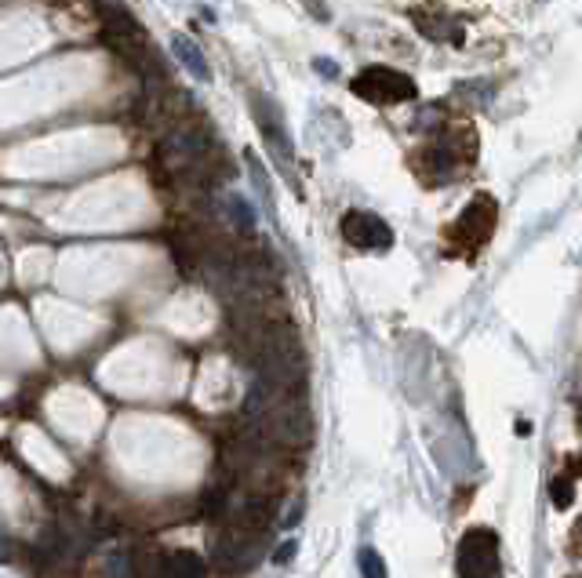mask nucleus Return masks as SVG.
I'll use <instances>...</instances> for the list:
<instances>
[{
	"instance_id": "obj_6",
	"label": "nucleus",
	"mask_w": 582,
	"mask_h": 578,
	"mask_svg": "<svg viewBox=\"0 0 582 578\" xmlns=\"http://www.w3.org/2000/svg\"><path fill=\"white\" fill-rule=\"evenodd\" d=\"M171 55H175V59H179L182 66H186V70H190L197 80H211L208 59H204V51L197 48V44H193L190 37H182V33H175V37H171Z\"/></svg>"
},
{
	"instance_id": "obj_2",
	"label": "nucleus",
	"mask_w": 582,
	"mask_h": 578,
	"mask_svg": "<svg viewBox=\"0 0 582 578\" xmlns=\"http://www.w3.org/2000/svg\"><path fill=\"white\" fill-rule=\"evenodd\" d=\"M459 578H499V539L488 528H470L455 549Z\"/></svg>"
},
{
	"instance_id": "obj_14",
	"label": "nucleus",
	"mask_w": 582,
	"mask_h": 578,
	"mask_svg": "<svg viewBox=\"0 0 582 578\" xmlns=\"http://www.w3.org/2000/svg\"><path fill=\"white\" fill-rule=\"evenodd\" d=\"M313 66H317V73H324V77H335V73H339V70L332 66V62H324V59H317Z\"/></svg>"
},
{
	"instance_id": "obj_1",
	"label": "nucleus",
	"mask_w": 582,
	"mask_h": 578,
	"mask_svg": "<svg viewBox=\"0 0 582 578\" xmlns=\"http://www.w3.org/2000/svg\"><path fill=\"white\" fill-rule=\"evenodd\" d=\"M495 222H499V208H495V200L488 197V193L473 197L470 204H466V211H462L459 219L452 222V230H448V240H452L455 255L473 259V255H477V251L492 240Z\"/></svg>"
},
{
	"instance_id": "obj_11",
	"label": "nucleus",
	"mask_w": 582,
	"mask_h": 578,
	"mask_svg": "<svg viewBox=\"0 0 582 578\" xmlns=\"http://www.w3.org/2000/svg\"><path fill=\"white\" fill-rule=\"evenodd\" d=\"M550 495H553V506L557 509H568L575 499V484L572 477H553L550 480Z\"/></svg>"
},
{
	"instance_id": "obj_3",
	"label": "nucleus",
	"mask_w": 582,
	"mask_h": 578,
	"mask_svg": "<svg viewBox=\"0 0 582 578\" xmlns=\"http://www.w3.org/2000/svg\"><path fill=\"white\" fill-rule=\"evenodd\" d=\"M353 95L379 102V106H393V102H412L419 95V88H415V80L408 73H397L390 66H368L353 80Z\"/></svg>"
},
{
	"instance_id": "obj_12",
	"label": "nucleus",
	"mask_w": 582,
	"mask_h": 578,
	"mask_svg": "<svg viewBox=\"0 0 582 578\" xmlns=\"http://www.w3.org/2000/svg\"><path fill=\"white\" fill-rule=\"evenodd\" d=\"M357 564H361V575L364 578H386V564H382V557L375 553V549H361Z\"/></svg>"
},
{
	"instance_id": "obj_4",
	"label": "nucleus",
	"mask_w": 582,
	"mask_h": 578,
	"mask_svg": "<svg viewBox=\"0 0 582 578\" xmlns=\"http://www.w3.org/2000/svg\"><path fill=\"white\" fill-rule=\"evenodd\" d=\"M339 230H342V237H346V244H353V248H361V251H386L393 244L390 226H386L379 215L361 211V208L346 211Z\"/></svg>"
},
{
	"instance_id": "obj_7",
	"label": "nucleus",
	"mask_w": 582,
	"mask_h": 578,
	"mask_svg": "<svg viewBox=\"0 0 582 578\" xmlns=\"http://www.w3.org/2000/svg\"><path fill=\"white\" fill-rule=\"evenodd\" d=\"M131 578H175L171 575L168 553H157V549L135 553V557H131Z\"/></svg>"
},
{
	"instance_id": "obj_5",
	"label": "nucleus",
	"mask_w": 582,
	"mask_h": 578,
	"mask_svg": "<svg viewBox=\"0 0 582 578\" xmlns=\"http://www.w3.org/2000/svg\"><path fill=\"white\" fill-rule=\"evenodd\" d=\"M251 110H255V124H259L262 139L270 142L273 157L281 160L284 168H291V160H295V150H291V135L284 128V117L281 110L273 106L266 95H251Z\"/></svg>"
},
{
	"instance_id": "obj_9",
	"label": "nucleus",
	"mask_w": 582,
	"mask_h": 578,
	"mask_svg": "<svg viewBox=\"0 0 582 578\" xmlns=\"http://www.w3.org/2000/svg\"><path fill=\"white\" fill-rule=\"evenodd\" d=\"M168 564H171V575L175 578H204L208 575L204 557H197L193 549H175V553H168Z\"/></svg>"
},
{
	"instance_id": "obj_10",
	"label": "nucleus",
	"mask_w": 582,
	"mask_h": 578,
	"mask_svg": "<svg viewBox=\"0 0 582 578\" xmlns=\"http://www.w3.org/2000/svg\"><path fill=\"white\" fill-rule=\"evenodd\" d=\"M226 211H230V219L241 226L244 233H251L255 230V211L248 208V200H241V197H226Z\"/></svg>"
},
{
	"instance_id": "obj_13",
	"label": "nucleus",
	"mask_w": 582,
	"mask_h": 578,
	"mask_svg": "<svg viewBox=\"0 0 582 578\" xmlns=\"http://www.w3.org/2000/svg\"><path fill=\"white\" fill-rule=\"evenodd\" d=\"M291 553H295V542H288V546H281V549H277V557H273V560H277V564H288V560H291Z\"/></svg>"
},
{
	"instance_id": "obj_8",
	"label": "nucleus",
	"mask_w": 582,
	"mask_h": 578,
	"mask_svg": "<svg viewBox=\"0 0 582 578\" xmlns=\"http://www.w3.org/2000/svg\"><path fill=\"white\" fill-rule=\"evenodd\" d=\"M419 22V33L430 40H448V44H459L462 40V30L455 26L452 19H441V15H415Z\"/></svg>"
}]
</instances>
